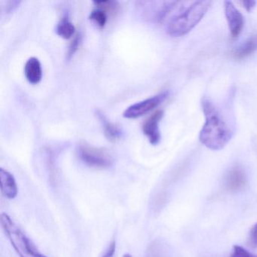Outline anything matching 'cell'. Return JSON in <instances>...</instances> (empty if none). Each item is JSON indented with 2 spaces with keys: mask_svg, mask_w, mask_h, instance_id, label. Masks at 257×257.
Listing matches in <instances>:
<instances>
[{
  "mask_svg": "<svg viewBox=\"0 0 257 257\" xmlns=\"http://www.w3.org/2000/svg\"><path fill=\"white\" fill-rule=\"evenodd\" d=\"M201 105L205 122L200 132V142L213 151L222 150L232 138V131L210 100L204 99Z\"/></svg>",
  "mask_w": 257,
  "mask_h": 257,
  "instance_id": "1",
  "label": "cell"
},
{
  "mask_svg": "<svg viewBox=\"0 0 257 257\" xmlns=\"http://www.w3.org/2000/svg\"><path fill=\"white\" fill-rule=\"evenodd\" d=\"M212 2L201 0L194 2L187 9L173 18L168 26L167 33L173 37H180L190 32L205 16Z\"/></svg>",
  "mask_w": 257,
  "mask_h": 257,
  "instance_id": "2",
  "label": "cell"
},
{
  "mask_svg": "<svg viewBox=\"0 0 257 257\" xmlns=\"http://www.w3.org/2000/svg\"><path fill=\"white\" fill-rule=\"evenodd\" d=\"M0 223L19 256L46 257L38 250L31 239L7 213L1 214Z\"/></svg>",
  "mask_w": 257,
  "mask_h": 257,
  "instance_id": "3",
  "label": "cell"
},
{
  "mask_svg": "<svg viewBox=\"0 0 257 257\" xmlns=\"http://www.w3.org/2000/svg\"><path fill=\"white\" fill-rule=\"evenodd\" d=\"M79 156L84 163L93 168H109L114 162L113 157L107 150L88 145L79 147Z\"/></svg>",
  "mask_w": 257,
  "mask_h": 257,
  "instance_id": "4",
  "label": "cell"
},
{
  "mask_svg": "<svg viewBox=\"0 0 257 257\" xmlns=\"http://www.w3.org/2000/svg\"><path fill=\"white\" fill-rule=\"evenodd\" d=\"M168 96L169 92L168 91H162L156 95L135 103L124 110L123 116L127 118H136L142 116L163 103Z\"/></svg>",
  "mask_w": 257,
  "mask_h": 257,
  "instance_id": "5",
  "label": "cell"
},
{
  "mask_svg": "<svg viewBox=\"0 0 257 257\" xmlns=\"http://www.w3.org/2000/svg\"><path fill=\"white\" fill-rule=\"evenodd\" d=\"M224 11L231 37L234 39L237 38L244 26V19L241 13L230 1L224 3Z\"/></svg>",
  "mask_w": 257,
  "mask_h": 257,
  "instance_id": "6",
  "label": "cell"
},
{
  "mask_svg": "<svg viewBox=\"0 0 257 257\" xmlns=\"http://www.w3.org/2000/svg\"><path fill=\"white\" fill-rule=\"evenodd\" d=\"M247 180L243 168L239 166L233 167L227 172L225 178V186L231 192H238L246 186Z\"/></svg>",
  "mask_w": 257,
  "mask_h": 257,
  "instance_id": "7",
  "label": "cell"
},
{
  "mask_svg": "<svg viewBox=\"0 0 257 257\" xmlns=\"http://www.w3.org/2000/svg\"><path fill=\"white\" fill-rule=\"evenodd\" d=\"M164 115L162 110H159L151 115L143 125V132L152 145H157L161 141L159 124Z\"/></svg>",
  "mask_w": 257,
  "mask_h": 257,
  "instance_id": "8",
  "label": "cell"
},
{
  "mask_svg": "<svg viewBox=\"0 0 257 257\" xmlns=\"http://www.w3.org/2000/svg\"><path fill=\"white\" fill-rule=\"evenodd\" d=\"M0 188L3 195L9 199H13L18 195L19 189L14 176L4 168H0Z\"/></svg>",
  "mask_w": 257,
  "mask_h": 257,
  "instance_id": "9",
  "label": "cell"
},
{
  "mask_svg": "<svg viewBox=\"0 0 257 257\" xmlns=\"http://www.w3.org/2000/svg\"><path fill=\"white\" fill-rule=\"evenodd\" d=\"M25 74L26 79L33 85L38 84L43 78L41 63L37 58L28 60L25 66Z\"/></svg>",
  "mask_w": 257,
  "mask_h": 257,
  "instance_id": "10",
  "label": "cell"
},
{
  "mask_svg": "<svg viewBox=\"0 0 257 257\" xmlns=\"http://www.w3.org/2000/svg\"><path fill=\"white\" fill-rule=\"evenodd\" d=\"M97 115L100 122H101L105 135H106L108 140L111 141H115L121 138L122 132L120 130L119 127L114 124L113 123L110 122L103 112H100V111H97Z\"/></svg>",
  "mask_w": 257,
  "mask_h": 257,
  "instance_id": "11",
  "label": "cell"
},
{
  "mask_svg": "<svg viewBox=\"0 0 257 257\" xmlns=\"http://www.w3.org/2000/svg\"><path fill=\"white\" fill-rule=\"evenodd\" d=\"M257 50V37L248 39L233 52L235 59L241 60L253 54Z\"/></svg>",
  "mask_w": 257,
  "mask_h": 257,
  "instance_id": "12",
  "label": "cell"
},
{
  "mask_svg": "<svg viewBox=\"0 0 257 257\" xmlns=\"http://www.w3.org/2000/svg\"><path fill=\"white\" fill-rule=\"evenodd\" d=\"M75 31L76 29L74 25L67 18L62 19L56 28L57 34L66 40L71 38L74 34Z\"/></svg>",
  "mask_w": 257,
  "mask_h": 257,
  "instance_id": "13",
  "label": "cell"
},
{
  "mask_svg": "<svg viewBox=\"0 0 257 257\" xmlns=\"http://www.w3.org/2000/svg\"><path fill=\"white\" fill-rule=\"evenodd\" d=\"M89 19L92 21L95 25H97L99 28H103L107 21V16L104 11L98 9V10H94L91 13Z\"/></svg>",
  "mask_w": 257,
  "mask_h": 257,
  "instance_id": "14",
  "label": "cell"
},
{
  "mask_svg": "<svg viewBox=\"0 0 257 257\" xmlns=\"http://www.w3.org/2000/svg\"><path fill=\"white\" fill-rule=\"evenodd\" d=\"M148 257H165L163 246L160 243H155L150 246Z\"/></svg>",
  "mask_w": 257,
  "mask_h": 257,
  "instance_id": "15",
  "label": "cell"
},
{
  "mask_svg": "<svg viewBox=\"0 0 257 257\" xmlns=\"http://www.w3.org/2000/svg\"><path fill=\"white\" fill-rule=\"evenodd\" d=\"M252 255L253 254L251 253L244 248L238 246V245H235L233 247L231 257H252Z\"/></svg>",
  "mask_w": 257,
  "mask_h": 257,
  "instance_id": "16",
  "label": "cell"
},
{
  "mask_svg": "<svg viewBox=\"0 0 257 257\" xmlns=\"http://www.w3.org/2000/svg\"><path fill=\"white\" fill-rule=\"evenodd\" d=\"M81 37L80 35H77L75 37L74 40L72 41L70 43V46H69L68 52H67V59L70 60L72 57L73 56L76 51H77L78 48H79V43H80Z\"/></svg>",
  "mask_w": 257,
  "mask_h": 257,
  "instance_id": "17",
  "label": "cell"
},
{
  "mask_svg": "<svg viewBox=\"0 0 257 257\" xmlns=\"http://www.w3.org/2000/svg\"><path fill=\"white\" fill-rule=\"evenodd\" d=\"M248 244L252 248H257V223L255 224L249 231Z\"/></svg>",
  "mask_w": 257,
  "mask_h": 257,
  "instance_id": "18",
  "label": "cell"
},
{
  "mask_svg": "<svg viewBox=\"0 0 257 257\" xmlns=\"http://www.w3.org/2000/svg\"><path fill=\"white\" fill-rule=\"evenodd\" d=\"M115 252V242L113 241L109 244L107 249L104 251L100 257H113L114 253Z\"/></svg>",
  "mask_w": 257,
  "mask_h": 257,
  "instance_id": "19",
  "label": "cell"
},
{
  "mask_svg": "<svg viewBox=\"0 0 257 257\" xmlns=\"http://www.w3.org/2000/svg\"><path fill=\"white\" fill-rule=\"evenodd\" d=\"M241 4H243V7H244L245 10H246V12H248V13L252 11V10H253L254 7L256 5V2H255V1H253V0L243 1V2H241Z\"/></svg>",
  "mask_w": 257,
  "mask_h": 257,
  "instance_id": "20",
  "label": "cell"
},
{
  "mask_svg": "<svg viewBox=\"0 0 257 257\" xmlns=\"http://www.w3.org/2000/svg\"><path fill=\"white\" fill-rule=\"evenodd\" d=\"M123 257H132V255H131V254L126 253V254H124V255H123Z\"/></svg>",
  "mask_w": 257,
  "mask_h": 257,
  "instance_id": "21",
  "label": "cell"
},
{
  "mask_svg": "<svg viewBox=\"0 0 257 257\" xmlns=\"http://www.w3.org/2000/svg\"><path fill=\"white\" fill-rule=\"evenodd\" d=\"M252 257H257V255H252Z\"/></svg>",
  "mask_w": 257,
  "mask_h": 257,
  "instance_id": "22",
  "label": "cell"
}]
</instances>
